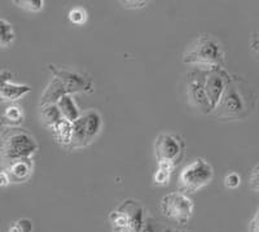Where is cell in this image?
Listing matches in <instances>:
<instances>
[{
    "label": "cell",
    "mask_w": 259,
    "mask_h": 232,
    "mask_svg": "<svg viewBox=\"0 0 259 232\" xmlns=\"http://www.w3.org/2000/svg\"><path fill=\"white\" fill-rule=\"evenodd\" d=\"M255 104L256 97L250 85L242 76L231 75L212 114L222 120H245L253 113Z\"/></svg>",
    "instance_id": "cell-1"
},
{
    "label": "cell",
    "mask_w": 259,
    "mask_h": 232,
    "mask_svg": "<svg viewBox=\"0 0 259 232\" xmlns=\"http://www.w3.org/2000/svg\"><path fill=\"white\" fill-rule=\"evenodd\" d=\"M183 61L198 66H223L224 51L218 39L203 34L194 39L183 55Z\"/></svg>",
    "instance_id": "cell-2"
},
{
    "label": "cell",
    "mask_w": 259,
    "mask_h": 232,
    "mask_svg": "<svg viewBox=\"0 0 259 232\" xmlns=\"http://www.w3.org/2000/svg\"><path fill=\"white\" fill-rule=\"evenodd\" d=\"M38 149L35 139L22 129L9 127L2 134V153L9 161L30 159Z\"/></svg>",
    "instance_id": "cell-3"
},
{
    "label": "cell",
    "mask_w": 259,
    "mask_h": 232,
    "mask_svg": "<svg viewBox=\"0 0 259 232\" xmlns=\"http://www.w3.org/2000/svg\"><path fill=\"white\" fill-rule=\"evenodd\" d=\"M103 126L100 113L90 109L83 113L75 122H73V136L69 145L70 149H80L90 145L96 139Z\"/></svg>",
    "instance_id": "cell-4"
},
{
    "label": "cell",
    "mask_w": 259,
    "mask_h": 232,
    "mask_svg": "<svg viewBox=\"0 0 259 232\" xmlns=\"http://www.w3.org/2000/svg\"><path fill=\"white\" fill-rule=\"evenodd\" d=\"M214 176L212 166L203 159H196L187 165L179 175V188L184 194H194L210 184Z\"/></svg>",
    "instance_id": "cell-5"
},
{
    "label": "cell",
    "mask_w": 259,
    "mask_h": 232,
    "mask_svg": "<svg viewBox=\"0 0 259 232\" xmlns=\"http://www.w3.org/2000/svg\"><path fill=\"white\" fill-rule=\"evenodd\" d=\"M161 212L170 220L184 224L193 217L194 204L191 197L184 192H170L165 197H162Z\"/></svg>",
    "instance_id": "cell-6"
},
{
    "label": "cell",
    "mask_w": 259,
    "mask_h": 232,
    "mask_svg": "<svg viewBox=\"0 0 259 232\" xmlns=\"http://www.w3.org/2000/svg\"><path fill=\"white\" fill-rule=\"evenodd\" d=\"M209 69L210 66H200L196 70L191 71L188 74L186 86L188 103L202 113H212V109L210 106L209 99H207L206 95V88H205V82H206V75Z\"/></svg>",
    "instance_id": "cell-7"
},
{
    "label": "cell",
    "mask_w": 259,
    "mask_h": 232,
    "mask_svg": "<svg viewBox=\"0 0 259 232\" xmlns=\"http://www.w3.org/2000/svg\"><path fill=\"white\" fill-rule=\"evenodd\" d=\"M184 143L172 134H159L154 140V154L158 162H172L178 165L183 156Z\"/></svg>",
    "instance_id": "cell-8"
},
{
    "label": "cell",
    "mask_w": 259,
    "mask_h": 232,
    "mask_svg": "<svg viewBox=\"0 0 259 232\" xmlns=\"http://www.w3.org/2000/svg\"><path fill=\"white\" fill-rule=\"evenodd\" d=\"M230 78V74L227 73L222 66H211L207 71L205 88H206L207 99H209L210 106H211L212 110L217 108L218 103L221 101Z\"/></svg>",
    "instance_id": "cell-9"
},
{
    "label": "cell",
    "mask_w": 259,
    "mask_h": 232,
    "mask_svg": "<svg viewBox=\"0 0 259 232\" xmlns=\"http://www.w3.org/2000/svg\"><path fill=\"white\" fill-rule=\"evenodd\" d=\"M130 222V232H138L145 220V209L138 201L126 200L118 206Z\"/></svg>",
    "instance_id": "cell-10"
},
{
    "label": "cell",
    "mask_w": 259,
    "mask_h": 232,
    "mask_svg": "<svg viewBox=\"0 0 259 232\" xmlns=\"http://www.w3.org/2000/svg\"><path fill=\"white\" fill-rule=\"evenodd\" d=\"M9 176L12 182H25L32 174V162L30 159L17 160L9 164L8 170Z\"/></svg>",
    "instance_id": "cell-11"
},
{
    "label": "cell",
    "mask_w": 259,
    "mask_h": 232,
    "mask_svg": "<svg viewBox=\"0 0 259 232\" xmlns=\"http://www.w3.org/2000/svg\"><path fill=\"white\" fill-rule=\"evenodd\" d=\"M31 88L25 85H17L11 81L8 82H2V88H0V95L2 99L6 101H16L29 94Z\"/></svg>",
    "instance_id": "cell-12"
},
{
    "label": "cell",
    "mask_w": 259,
    "mask_h": 232,
    "mask_svg": "<svg viewBox=\"0 0 259 232\" xmlns=\"http://www.w3.org/2000/svg\"><path fill=\"white\" fill-rule=\"evenodd\" d=\"M56 105L57 108L60 109L62 117L66 121H69V122H71V124L75 122V121L82 115L79 112V109H78V106L75 105L74 100L69 96V95H64L62 97H60L59 101L56 103Z\"/></svg>",
    "instance_id": "cell-13"
},
{
    "label": "cell",
    "mask_w": 259,
    "mask_h": 232,
    "mask_svg": "<svg viewBox=\"0 0 259 232\" xmlns=\"http://www.w3.org/2000/svg\"><path fill=\"white\" fill-rule=\"evenodd\" d=\"M53 132L56 135L57 140L65 147H69L71 143V136H73V124L62 118L56 126L53 127Z\"/></svg>",
    "instance_id": "cell-14"
},
{
    "label": "cell",
    "mask_w": 259,
    "mask_h": 232,
    "mask_svg": "<svg viewBox=\"0 0 259 232\" xmlns=\"http://www.w3.org/2000/svg\"><path fill=\"white\" fill-rule=\"evenodd\" d=\"M175 166L177 165L172 164V162H158V169H157L153 178L154 183L157 185H167Z\"/></svg>",
    "instance_id": "cell-15"
},
{
    "label": "cell",
    "mask_w": 259,
    "mask_h": 232,
    "mask_svg": "<svg viewBox=\"0 0 259 232\" xmlns=\"http://www.w3.org/2000/svg\"><path fill=\"white\" fill-rule=\"evenodd\" d=\"M41 118H43V122H45L47 126L53 129V127L56 126L64 117H62L61 112H60V109L57 108L56 104H48V105L43 106Z\"/></svg>",
    "instance_id": "cell-16"
},
{
    "label": "cell",
    "mask_w": 259,
    "mask_h": 232,
    "mask_svg": "<svg viewBox=\"0 0 259 232\" xmlns=\"http://www.w3.org/2000/svg\"><path fill=\"white\" fill-rule=\"evenodd\" d=\"M22 121H24V113H22L21 108L16 105H11L4 110L2 124H3V126H6V125L13 126V125L22 124Z\"/></svg>",
    "instance_id": "cell-17"
},
{
    "label": "cell",
    "mask_w": 259,
    "mask_h": 232,
    "mask_svg": "<svg viewBox=\"0 0 259 232\" xmlns=\"http://www.w3.org/2000/svg\"><path fill=\"white\" fill-rule=\"evenodd\" d=\"M15 39V31H13L12 24L2 18L0 20V46L7 47L9 43H12Z\"/></svg>",
    "instance_id": "cell-18"
},
{
    "label": "cell",
    "mask_w": 259,
    "mask_h": 232,
    "mask_svg": "<svg viewBox=\"0 0 259 232\" xmlns=\"http://www.w3.org/2000/svg\"><path fill=\"white\" fill-rule=\"evenodd\" d=\"M13 3L17 4V7L25 9V11H29V12H39L45 6V2H41V0H21V2L15 0Z\"/></svg>",
    "instance_id": "cell-19"
},
{
    "label": "cell",
    "mask_w": 259,
    "mask_h": 232,
    "mask_svg": "<svg viewBox=\"0 0 259 232\" xmlns=\"http://www.w3.org/2000/svg\"><path fill=\"white\" fill-rule=\"evenodd\" d=\"M69 21L74 25H83L87 21V12L80 7H75L69 12Z\"/></svg>",
    "instance_id": "cell-20"
},
{
    "label": "cell",
    "mask_w": 259,
    "mask_h": 232,
    "mask_svg": "<svg viewBox=\"0 0 259 232\" xmlns=\"http://www.w3.org/2000/svg\"><path fill=\"white\" fill-rule=\"evenodd\" d=\"M165 227H162L158 220L152 217H145L144 223L138 232H165Z\"/></svg>",
    "instance_id": "cell-21"
},
{
    "label": "cell",
    "mask_w": 259,
    "mask_h": 232,
    "mask_svg": "<svg viewBox=\"0 0 259 232\" xmlns=\"http://www.w3.org/2000/svg\"><path fill=\"white\" fill-rule=\"evenodd\" d=\"M8 232H32L31 220L27 218H21L13 222V224L9 227Z\"/></svg>",
    "instance_id": "cell-22"
},
{
    "label": "cell",
    "mask_w": 259,
    "mask_h": 232,
    "mask_svg": "<svg viewBox=\"0 0 259 232\" xmlns=\"http://www.w3.org/2000/svg\"><path fill=\"white\" fill-rule=\"evenodd\" d=\"M224 184H226L227 188H237L241 184V176L237 173L227 174L226 178H224Z\"/></svg>",
    "instance_id": "cell-23"
},
{
    "label": "cell",
    "mask_w": 259,
    "mask_h": 232,
    "mask_svg": "<svg viewBox=\"0 0 259 232\" xmlns=\"http://www.w3.org/2000/svg\"><path fill=\"white\" fill-rule=\"evenodd\" d=\"M249 185L254 191H259V165L251 171L250 178H249Z\"/></svg>",
    "instance_id": "cell-24"
},
{
    "label": "cell",
    "mask_w": 259,
    "mask_h": 232,
    "mask_svg": "<svg viewBox=\"0 0 259 232\" xmlns=\"http://www.w3.org/2000/svg\"><path fill=\"white\" fill-rule=\"evenodd\" d=\"M249 232H259V206L256 209L255 215L253 217L250 222V226H249Z\"/></svg>",
    "instance_id": "cell-25"
},
{
    "label": "cell",
    "mask_w": 259,
    "mask_h": 232,
    "mask_svg": "<svg viewBox=\"0 0 259 232\" xmlns=\"http://www.w3.org/2000/svg\"><path fill=\"white\" fill-rule=\"evenodd\" d=\"M11 182H12V180H11V176H9L8 171H7L6 169L2 170V173H0V185H2V187H7Z\"/></svg>",
    "instance_id": "cell-26"
},
{
    "label": "cell",
    "mask_w": 259,
    "mask_h": 232,
    "mask_svg": "<svg viewBox=\"0 0 259 232\" xmlns=\"http://www.w3.org/2000/svg\"><path fill=\"white\" fill-rule=\"evenodd\" d=\"M121 4H123V7L126 8H143L144 6H147V2H121Z\"/></svg>",
    "instance_id": "cell-27"
},
{
    "label": "cell",
    "mask_w": 259,
    "mask_h": 232,
    "mask_svg": "<svg viewBox=\"0 0 259 232\" xmlns=\"http://www.w3.org/2000/svg\"><path fill=\"white\" fill-rule=\"evenodd\" d=\"M251 50H253V52L255 53L256 57L259 59V34L253 36V41H251Z\"/></svg>",
    "instance_id": "cell-28"
},
{
    "label": "cell",
    "mask_w": 259,
    "mask_h": 232,
    "mask_svg": "<svg viewBox=\"0 0 259 232\" xmlns=\"http://www.w3.org/2000/svg\"><path fill=\"white\" fill-rule=\"evenodd\" d=\"M165 232H191V231H179V229H171V228H166Z\"/></svg>",
    "instance_id": "cell-29"
},
{
    "label": "cell",
    "mask_w": 259,
    "mask_h": 232,
    "mask_svg": "<svg viewBox=\"0 0 259 232\" xmlns=\"http://www.w3.org/2000/svg\"><path fill=\"white\" fill-rule=\"evenodd\" d=\"M119 232H124V231H119Z\"/></svg>",
    "instance_id": "cell-30"
}]
</instances>
